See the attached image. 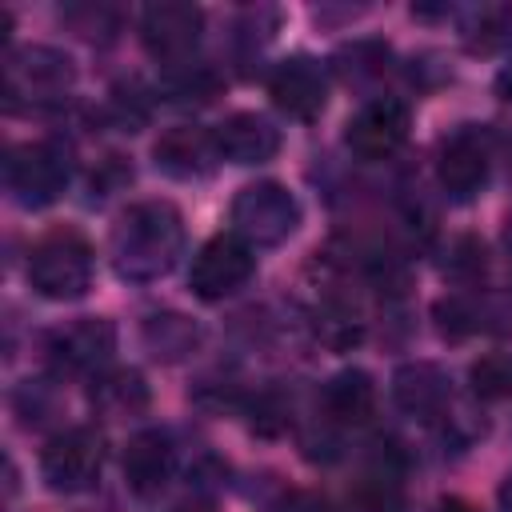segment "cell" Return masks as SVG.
Segmentation results:
<instances>
[{"instance_id": "cell-1", "label": "cell", "mask_w": 512, "mask_h": 512, "mask_svg": "<svg viewBox=\"0 0 512 512\" xmlns=\"http://www.w3.org/2000/svg\"><path fill=\"white\" fill-rule=\"evenodd\" d=\"M184 252V216L168 200H140L120 212L108 236V256L120 280L152 284L176 268Z\"/></svg>"}, {"instance_id": "cell-2", "label": "cell", "mask_w": 512, "mask_h": 512, "mask_svg": "<svg viewBox=\"0 0 512 512\" xmlns=\"http://www.w3.org/2000/svg\"><path fill=\"white\" fill-rule=\"evenodd\" d=\"M76 84V64L68 52L48 44H28L4 60V104L16 108H52Z\"/></svg>"}, {"instance_id": "cell-3", "label": "cell", "mask_w": 512, "mask_h": 512, "mask_svg": "<svg viewBox=\"0 0 512 512\" xmlns=\"http://www.w3.org/2000/svg\"><path fill=\"white\" fill-rule=\"evenodd\" d=\"M28 284L44 300H80L92 288V244L76 228L44 232L28 252Z\"/></svg>"}, {"instance_id": "cell-4", "label": "cell", "mask_w": 512, "mask_h": 512, "mask_svg": "<svg viewBox=\"0 0 512 512\" xmlns=\"http://www.w3.org/2000/svg\"><path fill=\"white\" fill-rule=\"evenodd\" d=\"M232 228L252 248H276L300 228V200L280 180L244 184L232 196Z\"/></svg>"}, {"instance_id": "cell-5", "label": "cell", "mask_w": 512, "mask_h": 512, "mask_svg": "<svg viewBox=\"0 0 512 512\" xmlns=\"http://www.w3.org/2000/svg\"><path fill=\"white\" fill-rule=\"evenodd\" d=\"M68 152L56 140H28L16 144L4 160V184L16 204L24 208H48L68 188Z\"/></svg>"}, {"instance_id": "cell-6", "label": "cell", "mask_w": 512, "mask_h": 512, "mask_svg": "<svg viewBox=\"0 0 512 512\" xmlns=\"http://www.w3.org/2000/svg\"><path fill=\"white\" fill-rule=\"evenodd\" d=\"M104 468V436L92 424H76L56 432L40 452V476L52 492L76 496L100 480Z\"/></svg>"}, {"instance_id": "cell-7", "label": "cell", "mask_w": 512, "mask_h": 512, "mask_svg": "<svg viewBox=\"0 0 512 512\" xmlns=\"http://www.w3.org/2000/svg\"><path fill=\"white\" fill-rule=\"evenodd\" d=\"M492 168V132L484 124H460L440 140L436 180L452 200H472L488 184Z\"/></svg>"}, {"instance_id": "cell-8", "label": "cell", "mask_w": 512, "mask_h": 512, "mask_svg": "<svg viewBox=\"0 0 512 512\" xmlns=\"http://www.w3.org/2000/svg\"><path fill=\"white\" fill-rule=\"evenodd\" d=\"M252 272H256L252 244L240 240L236 232H220L196 248L192 268H188V288L200 300H224V296L240 292L252 280Z\"/></svg>"}, {"instance_id": "cell-9", "label": "cell", "mask_w": 512, "mask_h": 512, "mask_svg": "<svg viewBox=\"0 0 512 512\" xmlns=\"http://www.w3.org/2000/svg\"><path fill=\"white\" fill-rule=\"evenodd\" d=\"M116 352V328L104 316H80L48 336V364L68 376H100Z\"/></svg>"}, {"instance_id": "cell-10", "label": "cell", "mask_w": 512, "mask_h": 512, "mask_svg": "<svg viewBox=\"0 0 512 512\" xmlns=\"http://www.w3.org/2000/svg\"><path fill=\"white\" fill-rule=\"evenodd\" d=\"M200 32H204V12L196 4L164 0L140 12V44L160 64H188L192 48L200 44Z\"/></svg>"}, {"instance_id": "cell-11", "label": "cell", "mask_w": 512, "mask_h": 512, "mask_svg": "<svg viewBox=\"0 0 512 512\" xmlns=\"http://www.w3.org/2000/svg\"><path fill=\"white\" fill-rule=\"evenodd\" d=\"M408 128H412V108L400 96H376L348 120L344 144L360 160H388L404 148Z\"/></svg>"}, {"instance_id": "cell-12", "label": "cell", "mask_w": 512, "mask_h": 512, "mask_svg": "<svg viewBox=\"0 0 512 512\" xmlns=\"http://www.w3.org/2000/svg\"><path fill=\"white\" fill-rule=\"evenodd\" d=\"M272 104L292 120H316L328 108V72L312 56H288L268 76Z\"/></svg>"}, {"instance_id": "cell-13", "label": "cell", "mask_w": 512, "mask_h": 512, "mask_svg": "<svg viewBox=\"0 0 512 512\" xmlns=\"http://www.w3.org/2000/svg\"><path fill=\"white\" fill-rule=\"evenodd\" d=\"M392 400L412 420H448L452 408V380L432 360H408L392 372Z\"/></svg>"}, {"instance_id": "cell-14", "label": "cell", "mask_w": 512, "mask_h": 512, "mask_svg": "<svg viewBox=\"0 0 512 512\" xmlns=\"http://www.w3.org/2000/svg\"><path fill=\"white\" fill-rule=\"evenodd\" d=\"M152 160L172 180H200V176H208L216 168L220 152H216V136L212 132L196 128V124H172L152 144Z\"/></svg>"}, {"instance_id": "cell-15", "label": "cell", "mask_w": 512, "mask_h": 512, "mask_svg": "<svg viewBox=\"0 0 512 512\" xmlns=\"http://www.w3.org/2000/svg\"><path fill=\"white\" fill-rule=\"evenodd\" d=\"M212 136L228 164H268L280 152V128L260 112H232L212 128Z\"/></svg>"}, {"instance_id": "cell-16", "label": "cell", "mask_w": 512, "mask_h": 512, "mask_svg": "<svg viewBox=\"0 0 512 512\" xmlns=\"http://www.w3.org/2000/svg\"><path fill=\"white\" fill-rule=\"evenodd\" d=\"M172 468H176V448H172V436L160 432V428H144L136 436H128L124 444V484L136 492V496H160V488L172 480Z\"/></svg>"}, {"instance_id": "cell-17", "label": "cell", "mask_w": 512, "mask_h": 512, "mask_svg": "<svg viewBox=\"0 0 512 512\" xmlns=\"http://www.w3.org/2000/svg\"><path fill=\"white\" fill-rule=\"evenodd\" d=\"M324 416L340 428H360L376 412V380L364 368H340L320 392Z\"/></svg>"}, {"instance_id": "cell-18", "label": "cell", "mask_w": 512, "mask_h": 512, "mask_svg": "<svg viewBox=\"0 0 512 512\" xmlns=\"http://www.w3.org/2000/svg\"><path fill=\"white\" fill-rule=\"evenodd\" d=\"M200 340H204L200 324H196L192 316H184V312H172V308L148 312L144 324H140V344H144V352H148L152 360H160V364H180V360H188V356L200 348Z\"/></svg>"}, {"instance_id": "cell-19", "label": "cell", "mask_w": 512, "mask_h": 512, "mask_svg": "<svg viewBox=\"0 0 512 512\" xmlns=\"http://www.w3.org/2000/svg\"><path fill=\"white\" fill-rule=\"evenodd\" d=\"M88 400L96 408V416H108V420H132V416H144L148 412V384L136 368H108L100 376H92V388H88Z\"/></svg>"}, {"instance_id": "cell-20", "label": "cell", "mask_w": 512, "mask_h": 512, "mask_svg": "<svg viewBox=\"0 0 512 512\" xmlns=\"http://www.w3.org/2000/svg\"><path fill=\"white\" fill-rule=\"evenodd\" d=\"M312 328H316V340L328 344L332 352H348L360 344L364 336V312L352 296L344 292H328L316 308H312Z\"/></svg>"}, {"instance_id": "cell-21", "label": "cell", "mask_w": 512, "mask_h": 512, "mask_svg": "<svg viewBox=\"0 0 512 512\" xmlns=\"http://www.w3.org/2000/svg\"><path fill=\"white\" fill-rule=\"evenodd\" d=\"M468 384H472V396L480 400H508L512 396V352L492 348L476 356L468 368Z\"/></svg>"}, {"instance_id": "cell-22", "label": "cell", "mask_w": 512, "mask_h": 512, "mask_svg": "<svg viewBox=\"0 0 512 512\" xmlns=\"http://www.w3.org/2000/svg\"><path fill=\"white\" fill-rule=\"evenodd\" d=\"M432 316H436V328H440L448 340H464V336L480 332L484 320H488V312H484L472 296H444V300H436Z\"/></svg>"}, {"instance_id": "cell-23", "label": "cell", "mask_w": 512, "mask_h": 512, "mask_svg": "<svg viewBox=\"0 0 512 512\" xmlns=\"http://www.w3.org/2000/svg\"><path fill=\"white\" fill-rule=\"evenodd\" d=\"M464 44L472 52H496L512 44V8H480L464 28Z\"/></svg>"}, {"instance_id": "cell-24", "label": "cell", "mask_w": 512, "mask_h": 512, "mask_svg": "<svg viewBox=\"0 0 512 512\" xmlns=\"http://www.w3.org/2000/svg\"><path fill=\"white\" fill-rule=\"evenodd\" d=\"M488 268V252L476 236H456L448 244V260H444V272L456 280V284H476Z\"/></svg>"}, {"instance_id": "cell-25", "label": "cell", "mask_w": 512, "mask_h": 512, "mask_svg": "<svg viewBox=\"0 0 512 512\" xmlns=\"http://www.w3.org/2000/svg\"><path fill=\"white\" fill-rule=\"evenodd\" d=\"M168 92L180 100V104H208L216 92H220V76L208 68V64H180V72L168 80Z\"/></svg>"}, {"instance_id": "cell-26", "label": "cell", "mask_w": 512, "mask_h": 512, "mask_svg": "<svg viewBox=\"0 0 512 512\" xmlns=\"http://www.w3.org/2000/svg\"><path fill=\"white\" fill-rule=\"evenodd\" d=\"M336 60H340V72H344L348 80H364V76H380V72H384L388 48H380V44H368V40H360V44L344 48V52H340Z\"/></svg>"}, {"instance_id": "cell-27", "label": "cell", "mask_w": 512, "mask_h": 512, "mask_svg": "<svg viewBox=\"0 0 512 512\" xmlns=\"http://www.w3.org/2000/svg\"><path fill=\"white\" fill-rule=\"evenodd\" d=\"M108 108H112V116H116V124L124 132H136L148 120V100H144V92L136 84H116Z\"/></svg>"}, {"instance_id": "cell-28", "label": "cell", "mask_w": 512, "mask_h": 512, "mask_svg": "<svg viewBox=\"0 0 512 512\" xmlns=\"http://www.w3.org/2000/svg\"><path fill=\"white\" fill-rule=\"evenodd\" d=\"M252 428L264 436H276L280 428H288V404L276 392H264L252 400Z\"/></svg>"}, {"instance_id": "cell-29", "label": "cell", "mask_w": 512, "mask_h": 512, "mask_svg": "<svg viewBox=\"0 0 512 512\" xmlns=\"http://www.w3.org/2000/svg\"><path fill=\"white\" fill-rule=\"evenodd\" d=\"M496 96H500V100H512V60L496 72Z\"/></svg>"}, {"instance_id": "cell-30", "label": "cell", "mask_w": 512, "mask_h": 512, "mask_svg": "<svg viewBox=\"0 0 512 512\" xmlns=\"http://www.w3.org/2000/svg\"><path fill=\"white\" fill-rule=\"evenodd\" d=\"M440 512H476L468 500H460V496H448L444 504H440Z\"/></svg>"}, {"instance_id": "cell-31", "label": "cell", "mask_w": 512, "mask_h": 512, "mask_svg": "<svg viewBox=\"0 0 512 512\" xmlns=\"http://www.w3.org/2000/svg\"><path fill=\"white\" fill-rule=\"evenodd\" d=\"M500 512H512V476L500 484Z\"/></svg>"}, {"instance_id": "cell-32", "label": "cell", "mask_w": 512, "mask_h": 512, "mask_svg": "<svg viewBox=\"0 0 512 512\" xmlns=\"http://www.w3.org/2000/svg\"><path fill=\"white\" fill-rule=\"evenodd\" d=\"M508 152H512V140H508ZM508 164H512V160H508Z\"/></svg>"}]
</instances>
